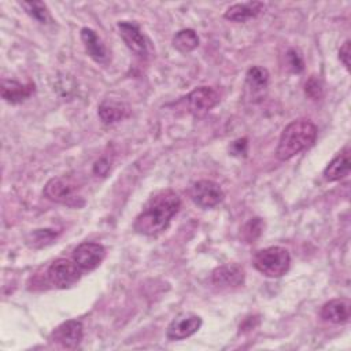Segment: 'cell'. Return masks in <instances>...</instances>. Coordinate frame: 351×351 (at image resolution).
<instances>
[{
	"label": "cell",
	"mask_w": 351,
	"mask_h": 351,
	"mask_svg": "<svg viewBox=\"0 0 351 351\" xmlns=\"http://www.w3.org/2000/svg\"><path fill=\"white\" fill-rule=\"evenodd\" d=\"M181 199L173 189L155 192L145 203L143 211L134 221V230L144 236H155L163 232L171 218L178 213Z\"/></svg>",
	"instance_id": "6da1fadb"
},
{
	"label": "cell",
	"mask_w": 351,
	"mask_h": 351,
	"mask_svg": "<svg viewBox=\"0 0 351 351\" xmlns=\"http://www.w3.org/2000/svg\"><path fill=\"white\" fill-rule=\"evenodd\" d=\"M318 129L308 119H296L281 132L276 155L280 160H288L302 151L310 148L317 138Z\"/></svg>",
	"instance_id": "7a4b0ae2"
},
{
	"label": "cell",
	"mask_w": 351,
	"mask_h": 351,
	"mask_svg": "<svg viewBox=\"0 0 351 351\" xmlns=\"http://www.w3.org/2000/svg\"><path fill=\"white\" fill-rule=\"evenodd\" d=\"M254 267L266 277L278 278L284 276L291 265V255L284 247H267L255 252Z\"/></svg>",
	"instance_id": "3957f363"
},
{
	"label": "cell",
	"mask_w": 351,
	"mask_h": 351,
	"mask_svg": "<svg viewBox=\"0 0 351 351\" xmlns=\"http://www.w3.org/2000/svg\"><path fill=\"white\" fill-rule=\"evenodd\" d=\"M43 193L48 200L69 207H82L85 204L82 196L78 193V185L71 177L51 178L45 184Z\"/></svg>",
	"instance_id": "277c9868"
},
{
	"label": "cell",
	"mask_w": 351,
	"mask_h": 351,
	"mask_svg": "<svg viewBox=\"0 0 351 351\" xmlns=\"http://www.w3.org/2000/svg\"><path fill=\"white\" fill-rule=\"evenodd\" d=\"M47 277L51 285H53L55 288L66 289L80 281L81 269L75 262L66 258H59L49 265L47 270Z\"/></svg>",
	"instance_id": "5b68a950"
},
{
	"label": "cell",
	"mask_w": 351,
	"mask_h": 351,
	"mask_svg": "<svg viewBox=\"0 0 351 351\" xmlns=\"http://www.w3.org/2000/svg\"><path fill=\"white\" fill-rule=\"evenodd\" d=\"M189 196L196 206L202 208H213L222 203L225 193L215 181L200 180L191 186Z\"/></svg>",
	"instance_id": "8992f818"
},
{
	"label": "cell",
	"mask_w": 351,
	"mask_h": 351,
	"mask_svg": "<svg viewBox=\"0 0 351 351\" xmlns=\"http://www.w3.org/2000/svg\"><path fill=\"white\" fill-rule=\"evenodd\" d=\"M84 337V325L78 319H69L62 322L51 333V340L63 348L74 350L80 346Z\"/></svg>",
	"instance_id": "52a82bcc"
},
{
	"label": "cell",
	"mask_w": 351,
	"mask_h": 351,
	"mask_svg": "<svg viewBox=\"0 0 351 351\" xmlns=\"http://www.w3.org/2000/svg\"><path fill=\"white\" fill-rule=\"evenodd\" d=\"M185 103L189 112L202 115L219 103V93L211 86H199L186 95Z\"/></svg>",
	"instance_id": "ba28073f"
},
{
	"label": "cell",
	"mask_w": 351,
	"mask_h": 351,
	"mask_svg": "<svg viewBox=\"0 0 351 351\" xmlns=\"http://www.w3.org/2000/svg\"><path fill=\"white\" fill-rule=\"evenodd\" d=\"M106 258V248L99 243L85 241L77 245L73 251V259L84 271L96 269Z\"/></svg>",
	"instance_id": "9c48e42d"
},
{
	"label": "cell",
	"mask_w": 351,
	"mask_h": 351,
	"mask_svg": "<svg viewBox=\"0 0 351 351\" xmlns=\"http://www.w3.org/2000/svg\"><path fill=\"white\" fill-rule=\"evenodd\" d=\"M244 280H245V271L237 263H228V265L218 266L217 269H214L211 274L213 284L221 289L239 288L244 284Z\"/></svg>",
	"instance_id": "30bf717a"
},
{
	"label": "cell",
	"mask_w": 351,
	"mask_h": 351,
	"mask_svg": "<svg viewBox=\"0 0 351 351\" xmlns=\"http://www.w3.org/2000/svg\"><path fill=\"white\" fill-rule=\"evenodd\" d=\"M202 326V318L192 313H184L177 315L167 326L166 336L169 340H182L199 330Z\"/></svg>",
	"instance_id": "8fae6325"
},
{
	"label": "cell",
	"mask_w": 351,
	"mask_h": 351,
	"mask_svg": "<svg viewBox=\"0 0 351 351\" xmlns=\"http://www.w3.org/2000/svg\"><path fill=\"white\" fill-rule=\"evenodd\" d=\"M118 30L119 36L132 52H134L138 56L147 55V38L136 23L121 21L118 22Z\"/></svg>",
	"instance_id": "7c38bea8"
},
{
	"label": "cell",
	"mask_w": 351,
	"mask_h": 351,
	"mask_svg": "<svg viewBox=\"0 0 351 351\" xmlns=\"http://www.w3.org/2000/svg\"><path fill=\"white\" fill-rule=\"evenodd\" d=\"M1 97L11 104H19L27 100L34 93V84H22L15 80H1Z\"/></svg>",
	"instance_id": "4fadbf2b"
},
{
	"label": "cell",
	"mask_w": 351,
	"mask_h": 351,
	"mask_svg": "<svg viewBox=\"0 0 351 351\" xmlns=\"http://www.w3.org/2000/svg\"><path fill=\"white\" fill-rule=\"evenodd\" d=\"M351 302L347 298H336L326 302L321 308V318L332 324H346L350 319Z\"/></svg>",
	"instance_id": "5bb4252c"
},
{
	"label": "cell",
	"mask_w": 351,
	"mask_h": 351,
	"mask_svg": "<svg viewBox=\"0 0 351 351\" xmlns=\"http://www.w3.org/2000/svg\"><path fill=\"white\" fill-rule=\"evenodd\" d=\"M265 10V4L262 1H247V3H237L230 5L223 16L232 22H247L258 16Z\"/></svg>",
	"instance_id": "9a60e30c"
},
{
	"label": "cell",
	"mask_w": 351,
	"mask_h": 351,
	"mask_svg": "<svg viewBox=\"0 0 351 351\" xmlns=\"http://www.w3.org/2000/svg\"><path fill=\"white\" fill-rule=\"evenodd\" d=\"M99 118L106 125H114L130 114V108L128 104L117 100H104L97 108Z\"/></svg>",
	"instance_id": "2e32d148"
},
{
	"label": "cell",
	"mask_w": 351,
	"mask_h": 351,
	"mask_svg": "<svg viewBox=\"0 0 351 351\" xmlns=\"http://www.w3.org/2000/svg\"><path fill=\"white\" fill-rule=\"evenodd\" d=\"M81 40L84 43L85 51L88 55L97 63H104L107 60V49L101 38L96 34L95 30L89 27L81 29Z\"/></svg>",
	"instance_id": "e0dca14e"
},
{
	"label": "cell",
	"mask_w": 351,
	"mask_h": 351,
	"mask_svg": "<svg viewBox=\"0 0 351 351\" xmlns=\"http://www.w3.org/2000/svg\"><path fill=\"white\" fill-rule=\"evenodd\" d=\"M350 173V149L344 147L324 170V178L326 181H339Z\"/></svg>",
	"instance_id": "ac0fdd59"
},
{
	"label": "cell",
	"mask_w": 351,
	"mask_h": 351,
	"mask_svg": "<svg viewBox=\"0 0 351 351\" xmlns=\"http://www.w3.org/2000/svg\"><path fill=\"white\" fill-rule=\"evenodd\" d=\"M245 82L248 89L256 95L261 93L263 89H266L269 82V71L265 67L261 66H252L248 69L245 74Z\"/></svg>",
	"instance_id": "d6986e66"
},
{
	"label": "cell",
	"mask_w": 351,
	"mask_h": 351,
	"mask_svg": "<svg viewBox=\"0 0 351 351\" xmlns=\"http://www.w3.org/2000/svg\"><path fill=\"white\" fill-rule=\"evenodd\" d=\"M197 45L199 37L193 29H182L177 32L173 37V47L182 53L193 51L195 48H197Z\"/></svg>",
	"instance_id": "ffe728a7"
},
{
	"label": "cell",
	"mask_w": 351,
	"mask_h": 351,
	"mask_svg": "<svg viewBox=\"0 0 351 351\" xmlns=\"http://www.w3.org/2000/svg\"><path fill=\"white\" fill-rule=\"evenodd\" d=\"M263 229H265V222H263V219L259 218V217H255V218H251V219L241 228L240 236H241V239H243L245 243H254L256 239L261 237Z\"/></svg>",
	"instance_id": "44dd1931"
},
{
	"label": "cell",
	"mask_w": 351,
	"mask_h": 351,
	"mask_svg": "<svg viewBox=\"0 0 351 351\" xmlns=\"http://www.w3.org/2000/svg\"><path fill=\"white\" fill-rule=\"evenodd\" d=\"M19 4L36 21H38L41 23L47 22V19H48V10H47V5L43 1H22Z\"/></svg>",
	"instance_id": "7402d4cb"
},
{
	"label": "cell",
	"mask_w": 351,
	"mask_h": 351,
	"mask_svg": "<svg viewBox=\"0 0 351 351\" xmlns=\"http://www.w3.org/2000/svg\"><path fill=\"white\" fill-rule=\"evenodd\" d=\"M304 93L308 97H311L314 100H318L322 96V84H321V81L317 77L308 78V81L304 85Z\"/></svg>",
	"instance_id": "603a6c76"
},
{
	"label": "cell",
	"mask_w": 351,
	"mask_h": 351,
	"mask_svg": "<svg viewBox=\"0 0 351 351\" xmlns=\"http://www.w3.org/2000/svg\"><path fill=\"white\" fill-rule=\"evenodd\" d=\"M287 56H288V64H289L291 70H292L293 73H300V71L303 70V60H302V56H300L295 49L288 51Z\"/></svg>",
	"instance_id": "cb8c5ba5"
},
{
	"label": "cell",
	"mask_w": 351,
	"mask_h": 351,
	"mask_svg": "<svg viewBox=\"0 0 351 351\" xmlns=\"http://www.w3.org/2000/svg\"><path fill=\"white\" fill-rule=\"evenodd\" d=\"M339 59L347 70H350V40H346L339 49Z\"/></svg>",
	"instance_id": "d4e9b609"
},
{
	"label": "cell",
	"mask_w": 351,
	"mask_h": 351,
	"mask_svg": "<svg viewBox=\"0 0 351 351\" xmlns=\"http://www.w3.org/2000/svg\"><path fill=\"white\" fill-rule=\"evenodd\" d=\"M232 155H245L247 152V138H239L230 145Z\"/></svg>",
	"instance_id": "484cf974"
},
{
	"label": "cell",
	"mask_w": 351,
	"mask_h": 351,
	"mask_svg": "<svg viewBox=\"0 0 351 351\" xmlns=\"http://www.w3.org/2000/svg\"><path fill=\"white\" fill-rule=\"evenodd\" d=\"M110 170V165L107 159H99L95 165H93V173L97 176H106L107 171Z\"/></svg>",
	"instance_id": "4316f807"
}]
</instances>
